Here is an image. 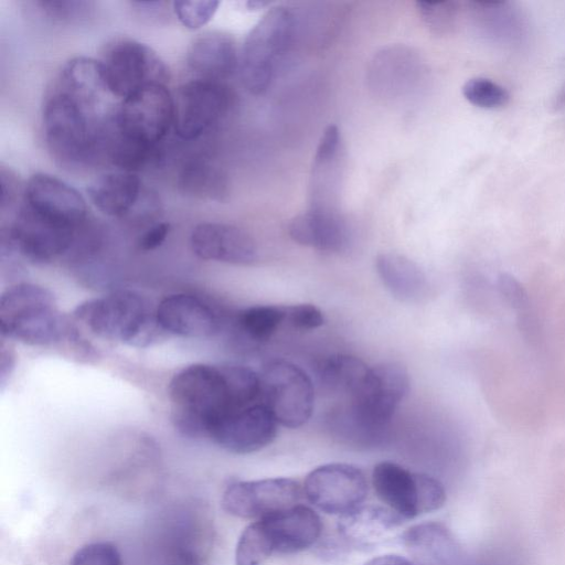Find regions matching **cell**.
<instances>
[{
    "mask_svg": "<svg viewBox=\"0 0 565 565\" xmlns=\"http://www.w3.org/2000/svg\"><path fill=\"white\" fill-rule=\"evenodd\" d=\"M98 60L77 56L63 64L42 106V126L52 159L68 170L102 160L106 125L113 109Z\"/></svg>",
    "mask_w": 565,
    "mask_h": 565,
    "instance_id": "cell-1",
    "label": "cell"
},
{
    "mask_svg": "<svg viewBox=\"0 0 565 565\" xmlns=\"http://www.w3.org/2000/svg\"><path fill=\"white\" fill-rule=\"evenodd\" d=\"M173 115L167 85H150L121 99L107 121L103 159L135 173L158 160L162 141L173 130Z\"/></svg>",
    "mask_w": 565,
    "mask_h": 565,
    "instance_id": "cell-2",
    "label": "cell"
},
{
    "mask_svg": "<svg viewBox=\"0 0 565 565\" xmlns=\"http://www.w3.org/2000/svg\"><path fill=\"white\" fill-rule=\"evenodd\" d=\"M408 390L409 377L403 365L388 362L370 367L359 390L330 409L328 428L349 444L375 445L385 436Z\"/></svg>",
    "mask_w": 565,
    "mask_h": 565,
    "instance_id": "cell-3",
    "label": "cell"
},
{
    "mask_svg": "<svg viewBox=\"0 0 565 565\" xmlns=\"http://www.w3.org/2000/svg\"><path fill=\"white\" fill-rule=\"evenodd\" d=\"M168 394L173 426L190 438L209 437L221 418L237 409L224 365L183 367L171 379Z\"/></svg>",
    "mask_w": 565,
    "mask_h": 565,
    "instance_id": "cell-4",
    "label": "cell"
},
{
    "mask_svg": "<svg viewBox=\"0 0 565 565\" xmlns=\"http://www.w3.org/2000/svg\"><path fill=\"white\" fill-rule=\"evenodd\" d=\"M74 317L95 335L130 347L147 348L166 337L156 308L140 294L116 290L81 302Z\"/></svg>",
    "mask_w": 565,
    "mask_h": 565,
    "instance_id": "cell-5",
    "label": "cell"
},
{
    "mask_svg": "<svg viewBox=\"0 0 565 565\" xmlns=\"http://www.w3.org/2000/svg\"><path fill=\"white\" fill-rule=\"evenodd\" d=\"M0 327L3 338L29 345L76 339L75 330L57 309L54 295L31 282L15 284L2 292Z\"/></svg>",
    "mask_w": 565,
    "mask_h": 565,
    "instance_id": "cell-6",
    "label": "cell"
},
{
    "mask_svg": "<svg viewBox=\"0 0 565 565\" xmlns=\"http://www.w3.org/2000/svg\"><path fill=\"white\" fill-rule=\"evenodd\" d=\"M295 31V17L285 7L268 10L245 39L239 72L245 88L253 95L267 90L277 60L288 49Z\"/></svg>",
    "mask_w": 565,
    "mask_h": 565,
    "instance_id": "cell-7",
    "label": "cell"
},
{
    "mask_svg": "<svg viewBox=\"0 0 565 565\" xmlns=\"http://www.w3.org/2000/svg\"><path fill=\"white\" fill-rule=\"evenodd\" d=\"M98 61L110 95L120 99L169 81L168 67L158 53L137 40L113 41Z\"/></svg>",
    "mask_w": 565,
    "mask_h": 565,
    "instance_id": "cell-8",
    "label": "cell"
},
{
    "mask_svg": "<svg viewBox=\"0 0 565 565\" xmlns=\"http://www.w3.org/2000/svg\"><path fill=\"white\" fill-rule=\"evenodd\" d=\"M372 484L380 500L404 520L438 510L446 502V491L439 480L411 472L392 461L374 467Z\"/></svg>",
    "mask_w": 565,
    "mask_h": 565,
    "instance_id": "cell-9",
    "label": "cell"
},
{
    "mask_svg": "<svg viewBox=\"0 0 565 565\" xmlns=\"http://www.w3.org/2000/svg\"><path fill=\"white\" fill-rule=\"evenodd\" d=\"M259 377L260 399L278 424L297 428L310 419L315 387L301 367L285 360H274L264 365Z\"/></svg>",
    "mask_w": 565,
    "mask_h": 565,
    "instance_id": "cell-10",
    "label": "cell"
},
{
    "mask_svg": "<svg viewBox=\"0 0 565 565\" xmlns=\"http://www.w3.org/2000/svg\"><path fill=\"white\" fill-rule=\"evenodd\" d=\"M234 96L224 82L195 77L173 94V131L194 140L217 125L231 110Z\"/></svg>",
    "mask_w": 565,
    "mask_h": 565,
    "instance_id": "cell-11",
    "label": "cell"
},
{
    "mask_svg": "<svg viewBox=\"0 0 565 565\" xmlns=\"http://www.w3.org/2000/svg\"><path fill=\"white\" fill-rule=\"evenodd\" d=\"M303 491L319 510L341 516L363 504L367 483L359 468L348 463H328L308 473Z\"/></svg>",
    "mask_w": 565,
    "mask_h": 565,
    "instance_id": "cell-12",
    "label": "cell"
},
{
    "mask_svg": "<svg viewBox=\"0 0 565 565\" xmlns=\"http://www.w3.org/2000/svg\"><path fill=\"white\" fill-rule=\"evenodd\" d=\"M300 494L299 483L290 478L236 481L225 489L221 503L231 515L258 520L296 505Z\"/></svg>",
    "mask_w": 565,
    "mask_h": 565,
    "instance_id": "cell-13",
    "label": "cell"
},
{
    "mask_svg": "<svg viewBox=\"0 0 565 565\" xmlns=\"http://www.w3.org/2000/svg\"><path fill=\"white\" fill-rule=\"evenodd\" d=\"M277 420L260 401L233 411L212 428L209 438L233 454H250L268 446L277 435Z\"/></svg>",
    "mask_w": 565,
    "mask_h": 565,
    "instance_id": "cell-14",
    "label": "cell"
},
{
    "mask_svg": "<svg viewBox=\"0 0 565 565\" xmlns=\"http://www.w3.org/2000/svg\"><path fill=\"white\" fill-rule=\"evenodd\" d=\"M23 189L22 204L43 216L70 225H81L89 218L83 195L55 175L35 173Z\"/></svg>",
    "mask_w": 565,
    "mask_h": 565,
    "instance_id": "cell-15",
    "label": "cell"
},
{
    "mask_svg": "<svg viewBox=\"0 0 565 565\" xmlns=\"http://www.w3.org/2000/svg\"><path fill=\"white\" fill-rule=\"evenodd\" d=\"M190 246L201 259L248 265L257 258V245L244 230L225 223L203 222L191 232Z\"/></svg>",
    "mask_w": 565,
    "mask_h": 565,
    "instance_id": "cell-16",
    "label": "cell"
},
{
    "mask_svg": "<svg viewBox=\"0 0 565 565\" xmlns=\"http://www.w3.org/2000/svg\"><path fill=\"white\" fill-rule=\"evenodd\" d=\"M157 319L167 334L184 338H209L221 329L216 311L199 297L174 294L156 307Z\"/></svg>",
    "mask_w": 565,
    "mask_h": 565,
    "instance_id": "cell-17",
    "label": "cell"
},
{
    "mask_svg": "<svg viewBox=\"0 0 565 565\" xmlns=\"http://www.w3.org/2000/svg\"><path fill=\"white\" fill-rule=\"evenodd\" d=\"M262 520L268 531L274 552L280 554H292L310 547L322 531L319 515L305 505L296 504Z\"/></svg>",
    "mask_w": 565,
    "mask_h": 565,
    "instance_id": "cell-18",
    "label": "cell"
},
{
    "mask_svg": "<svg viewBox=\"0 0 565 565\" xmlns=\"http://www.w3.org/2000/svg\"><path fill=\"white\" fill-rule=\"evenodd\" d=\"M288 233L300 245L329 253L342 252L349 243L348 225L334 209L311 207L296 215Z\"/></svg>",
    "mask_w": 565,
    "mask_h": 565,
    "instance_id": "cell-19",
    "label": "cell"
},
{
    "mask_svg": "<svg viewBox=\"0 0 565 565\" xmlns=\"http://www.w3.org/2000/svg\"><path fill=\"white\" fill-rule=\"evenodd\" d=\"M186 65L196 77L223 82L239 66L234 40L218 31L200 34L188 49Z\"/></svg>",
    "mask_w": 565,
    "mask_h": 565,
    "instance_id": "cell-20",
    "label": "cell"
},
{
    "mask_svg": "<svg viewBox=\"0 0 565 565\" xmlns=\"http://www.w3.org/2000/svg\"><path fill=\"white\" fill-rule=\"evenodd\" d=\"M87 193L103 214L126 217L141 206L143 189L137 173L117 170L97 178L87 188Z\"/></svg>",
    "mask_w": 565,
    "mask_h": 565,
    "instance_id": "cell-21",
    "label": "cell"
},
{
    "mask_svg": "<svg viewBox=\"0 0 565 565\" xmlns=\"http://www.w3.org/2000/svg\"><path fill=\"white\" fill-rule=\"evenodd\" d=\"M403 520L387 507L362 504L340 516L338 530L350 544L369 547L394 533Z\"/></svg>",
    "mask_w": 565,
    "mask_h": 565,
    "instance_id": "cell-22",
    "label": "cell"
},
{
    "mask_svg": "<svg viewBox=\"0 0 565 565\" xmlns=\"http://www.w3.org/2000/svg\"><path fill=\"white\" fill-rule=\"evenodd\" d=\"M402 542L419 565H455L459 545L451 532L437 522L416 524L402 534Z\"/></svg>",
    "mask_w": 565,
    "mask_h": 565,
    "instance_id": "cell-23",
    "label": "cell"
},
{
    "mask_svg": "<svg viewBox=\"0 0 565 565\" xmlns=\"http://www.w3.org/2000/svg\"><path fill=\"white\" fill-rule=\"evenodd\" d=\"M469 4L477 28L488 40L503 45L522 41L525 20L513 4L505 1H477Z\"/></svg>",
    "mask_w": 565,
    "mask_h": 565,
    "instance_id": "cell-24",
    "label": "cell"
},
{
    "mask_svg": "<svg viewBox=\"0 0 565 565\" xmlns=\"http://www.w3.org/2000/svg\"><path fill=\"white\" fill-rule=\"evenodd\" d=\"M375 267L383 285L397 299L417 302L427 295L428 281L424 270L406 256L380 254Z\"/></svg>",
    "mask_w": 565,
    "mask_h": 565,
    "instance_id": "cell-25",
    "label": "cell"
},
{
    "mask_svg": "<svg viewBox=\"0 0 565 565\" xmlns=\"http://www.w3.org/2000/svg\"><path fill=\"white\" fill-rule=\"evenodd\" d=\"M179 190L191 198L224 202L230 195L226 172L216 163L195 157L183 163L177 181Z\"/></svg>",
    "mask_w": 565,
    "mask_h": 565,
    "instance_id": "cell-26",
    "label": "cell"
},
{
    "mask_svg": "<svg viewBox=\"0 0 565 565\" xmlns=\"http://www.w3.org/2000/svg\"><path fill=\"white\" fill-rule=\"evenodd\" d=\"M369 371L370 367L355 356L334 354L317 364L316 376L324 393L347 399L359 390Z\"/></svg>",
    "mask_w": 565,
    "mask_h": 565,
    "instance_id": "cell-27",
    "label": "cell"
},
{
    "mask_svg": "<svg viewBox=\"0 0 565 565\" xmlns=\"http://www.w3.org/2000/svg\"><path fill=\"white\" fill-rule=\"evenodd\" d=\"M236 337L248 345L269 340L285 322V306H253L239 310L233 318Z\"/></svg>",
    "mask_w": 565,
    "mask_h": 565,
    "instance_id": "cell-28",
    "label": "cell"
},
{
    "mask_svg": "<svg viewBox=\"0 0 565 565\" xmlns=\"http://www.w3.org/2000/svg\"><path fill=\"white\" fill-rule=\"evenodd\" d=\"M498 289L505 302L515 311L519 330L524 339L530 344L537 345L542 340V330L524 287L511 275L501 274L498 278Z\"/></svg>",
    "mask_w": 565,
    "mask_h": 565,
    "instance_id": "cell-29",
    "label": "cell"
},
{
    "mask_svg": "<svg viewBox=\"0 0 565 565\" xmlns=\"http://www.w3.org/2000/svg\"><path fill=\"white\" fill-rule=\"evenodd\" d=\"M273 553L274 546L266 525L258 519L242 532L235 548V564L263 565Z\"/></svg>",
    "mask_w": 565,
    "mask_h": 565,
    "instance_id": "cell-30",
    "label": "cell"
},
{
    "mask_svg": "<svg viewBox=\"0 0 565 565\" xmlns=\"http://www.w3.org/2000/svg\"><path fill=\"white\" fill-rule=\"evenodd\" d=\"M35 11L54 23H79L92 15L94 2L77 0H35L30 2Z\"/></svg>",
    "mask_w": 565,
    "mask_h": 565,
    "instance_id": "cell-31",
    "label": "cell"
},
{
    "mask_svg": "<svg viewBox=\"0 0 565 565\" xmlns=\"http://www.w3.org/2000/svg\"><path fill=\"white\" fill-rule=\"evenodd\" d=\"M462 95L470 104L484 109L503 107L510 99L503 86L486 77L468 79L462 86Z\"/></svg>",
    "mask_w": 565,
    "mask_h": 565,
    "instance_id": "cell-32",
    "label": "cell"
},
{
    "mask_svg": "<svg viewBox=\"0 0 565 565\" xmlns=\"http://www.w3.org/2000/svg\"><path fill=\"white\" fill-rule=\"evenodd\" d=\"M417 10L427 26L437 34L454 30L459 14V4L454 1L417 2Z\"/></svg>",
    "mask_w": 565,
    "mask_h": 565,
    "instance_id": "cell-33",
    "label": "cell"
},
{
    "mask_svg": "<svg viewBox=\"0 0 565 565\" xmlns=\"http://www.w3.org/2000/svg\"><path fill=\"white\" fill-rule=\"evenodd\" d=\"M218 6V1H173L172 11L183 26L198 30L212 20Z\"/></svg>",
    "mask_w": 565,
    "mask_h": 565,
    "instance_id": "cell-34",
    "label": "cell"
},
{
    "mask_svg": "<svg viewBox=\"0 0 565 565\" xmlns=\"http://www.w3.org/2000/svg\"><path fill=\"white\" fill-rule=\"evenodd\" d=\"M70 565H122V561L115 545L107 542H96L77 550Z\"/></svg>",
    "mask_w": 565,
    "mask_h": 565,
    "instance_id": "cell-35",
    "label": "cell"
},
{
    "mask_svg": "<svg viewBox=\"0 0 565 565\" xmlns=\"http://www.w3.org/2000/svg\"><path fill=\"white\" fill-rule=\"evenodd\" d=\"M285 322L298 330H313L324 323V317L313 305H292L285 306Z\"/></svg>",
    "mask_w": 565,
    "mask_h": 565,
    "instance_id": "cell-36",
    "label": "cell"
},
{
    "mask_svg": "<svg viewBox=\"0 0 565 565\" xmlns=\"http://www.w3.org/2000/svg\"><path fill=\"white\" fill-rule=\"evenodd\" d=\"M1 184V214L2 217L9 212L15 214L22 203L23 190L21 189L20 181L17 174L11 169L1 167L0 171Z\"/></svg>",
    "mask_w": 565,
    "mask_h": 565,
    "instance_id": "cell-37",
    "label": "cell"
},
{
    "mask_svg": "<svg viewBox=\"0 0 565 565\" xmlns=\"http://www.w3.org/2000/svg\"><path fill=\"white\" fill-rule=\"evenodd\" d=\"M130 4L138 17L157 23L169 18V10H172L169 9L172 2L168 1H132Z\"/></svg>",
    "mask_w": 565,
    "mask_h": 565,
    "instance_id": "cell-38",
    "label": "cell"
},
{
    "mask_svg": "<svg viewBox=\"0 0 565 565\" xmlns=\"http://www.w3.org/2000/svg\"><path fill=\"white\" fill-rule=\"evenodd\" d=\"M170 233V224L168 222H157L150 225L138 238V248L149 252L158 248L167 239Z\"/></svg>",
    "mask_w": 565,
    "mask_h": 565,
    "instance_id": "cell-39",
    "label": "cell"
},
{
    "mask_svg": "<svg viewBox=\"0 0 565 565\" xmlns=\"http://www.w3.org/2000/svg\"><path fill=\"white\" fill-rule=\"evenodd\" d=\"M14 367V356L9 351H6L3 345L1 350V363H0V383L1 388H3L4 383L7 382L8 376H10L12 369Z\"/></svg>",
    "mask_w": 565,
    "mask_h": 565,
    "instance_id": "cell-40",
    "label": "cell"
},
{
    "mask_svg": "<svg viewBox=\"0 0 565 565\" xmlns=\"http://www.w3.org/2000/svg\"><path fill=\"white\" fill-rule=\"evenodd\" d=\"M363 565H414L411 561L407 558L399 556V555H381L377 557H374Z\"/></svg>",
    "mask_w": 565,
    "mask_h": 565,
    "instance_id": "cell-41",
    "label": "cell"
},
{
    "mask_svg": "<svg viewBox=\"0 0 565 565\" xmlns=\"http://www.w3.org/2000/svg\"><path fill=\"white\" fill-rule=\"evenodd\" d=\"M552 106L556 113L565 116V84L554 96Z\"/></svg>",
    "mask_w": 565,
    "mask_h": 565,
    "instance_id": "cell-42",
    "label": "cell"
},
{
    "mask_svg": "<svg viewBox=\"0 0 565 565\" xmlns=\"http://www.w3.org/2000/svg\"><path fill=\"white\" fill-rule=\"evenodd\" d=\"M250 9H259L268 4V2L263 1H248L246 3Z\"/></svg>",
    "mask_w": 565,
    "mask_h": 565,
    "instance_id": "cell-43",
    "label": "cell"
}]
</instances>
